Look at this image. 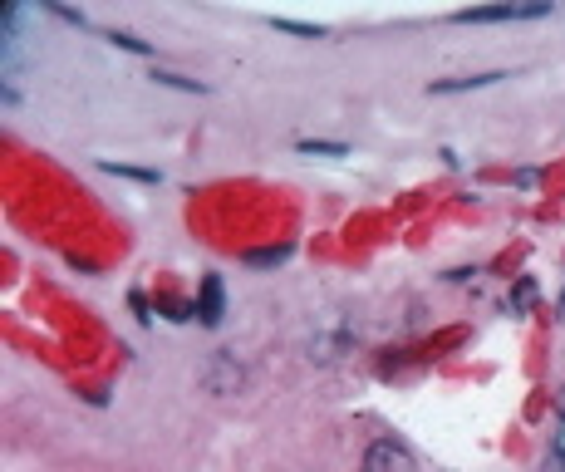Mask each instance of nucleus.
Instances as JSON below:
<instances>
[{"instance_id":"nucleus-13","label":"nucleus","mask_w":565,"mask_h":472,"mask_svg":"<svg viewBox=\"0 0 565 472\" xmlns=\"http://www.w3.org/2000/svg\"><path fill=\"white\" fill-rule=\"evenodd\" d=\"M541 472H565V463H561V458H556V463H546V468H541Z\"/></svg>"},{"instance_id":"nucleus-2","label":"nucleus","mask_w":565,"mask_h":472,"mask_svg":"<svg viewBox=\"0 0 565 472\" xmlns=\"http://www.w3.org/2000/svg\"><path fill=\"white\" fill-rule=\"evenodd\" d=\"M364 472H418V463H413V453H408L403 443L379 438V443L364 453Z\"/></svg>"},{"instance_id":"nucleus-8","label":"nucleus","mask_w":565,"mask_h":472,"mask_svg":"<svg viewBox=\"0 0 565 472\" xmlns=\"http://www.w3.org/2000/svg\"><path fill=\"white\" fill-rule=\"evenodd\" d=\"M109 45H118V50H133V55H153V45H143L138 35H123V30H109Z\"/></svg>"},{"instance_id":"nucleus-5","label":"nucleus","mask_w":565,"mask_h":472,"mask_svg":"<svg viewBox=\"0 0 565 472\" xmlns=\"http://www.w3.org/2000/svg\"><path fill=\"white\" fill-rule=\"evenodd\" d=\"M497 79H507V74H472V79H438L428 94H462V89H487V84H497Z\"/></svg>"},{"instance_id":"nucleus-10","label":"nucleus","mask_w":565,"mask_h":472,"mask_svg":"<svg viewBox=\"0 0 565 472\" xmlns=\"http://www.w3.org/2000/svg\"><path fill=\"white\" fill-rule=\"evenodd\" d=\"M276 30H290V35H305V40H320V35H325L320 25H300V20H276Z\"/></svg>"},{"instance_id":"nucleus-9","label":"nucleus","mask_w":565,"mask_h":472,"mask_svg":"<svg viewBox=\"0 0 565 472\" xmlns=\"http://www.w3.org/2000/svg\"><path fill=\"white\" fill-rule=\"evenodd\" d=\"M153 84H168V89H187V94H202L197 79H182V74H153Z\"/></svg>"},{"instance_id":"nucleus-1","label":"nucleus","mask_w":565,"mask_h":472,"mask_svg":"<svg viewBox=\"0 0 565 472\" xmlns=\"http://www.w3.org/2000/svg\"><path fill=\"white\" fill-rule=\"evenodd\" d=\"M541 15H551V5L546 0H536V5H482V10H457L452 20L457 25H502V20H541Z\"/></svg>"},{"instance_id":"nucleus-3","label":"nucleus","mask_w":565,"mask_h":472,"mask_svg":"<svg viewBox=\"0 0 565 472\" xmlns=\"http://www.w3.org/2000/svg\"><path fill=\"white\" fill-rule=\"evenodd\" d=\"M222 310H226V291H222V276H202V291H197V305H192V315L207 325V330H217L222 325Z\"/></svg>"},{"instance_id":"nucleus-7","label":"nucleus","mask_w":565,"mask_h":472,"mask_svg":"<svg viewBox=\"0 0 565 472\" xmlns=\"http://www.w3.org/2000/svg\"><path fill=\"white\" fill-rule=\"evenodd\" d=\"M285 256H290V246H261V251H246L251 266H281Z\"/></svg>"},{"instance_id":"nucleus-11","label":"nucleus","mask_w":565,"mask_h":472,"mask_svg":"<svg viewBox=\"0 0 565 472\" xmlns=\"http://www.w3.org/2000/svg\"><path fill=\"white\" fill-rule=\"evenodd\" d=\"M300 153H344V148H339V143H300Z\"/></svg>"},{"instance_id":"nucleus-4","label":"nucleus","mask_w":565,"mask_h":472,"mask_svg":"<svg viewBox=\"0 0 565 472\" xmlns=\"http://www.w3.org/2000/svg\"><path fill=\"white\" fill-rule=\"evenodd\" d=\"M202 384H207L212 394H236V389H241V364H236L231 354H217V359L207 364Z\"/></svg>"},{"instance_id":"nucleus-14","label":"nucleus","mask_w":565,"mask_h":472,"mask_svg":"<svg viewBox=\"0 0 565 472\" xmlns=\"http://www.w3.org/2000/svg\"><path fill=\"white\" fill-rule=\"evenodd\" d=\"M556 404H561V418H565V389H561V394H556Z\"/></svg>"},{"instance_id":"nucleus-12","label":"nucleus","mask_w":565,"mask_h":472,"mask_svg":"<svg viewBox=\"0 0 565 472\" xmlns=\"http://www.w3.org/2000/svg\"><path fill=\"white\" fill-rule=\"evenodd\" d=\"M556 458L565 463V418H561V428H556Z\"/></svg>"},{"instance_id":"nucleus-6","label":"nucleus","mask_w":565,"mask_h":472,"mask_svg":"<svg viewBox=\"0 0 565 472\" xmlns=\"http://www.w3.org/2000/svg\"><path fill=\"white\" fill-rule=\"evenodd\" d=\"M511 315H526V310H531V305H536V281H521V286H516V291H511Z\"/></svg>"}]
</instances>
